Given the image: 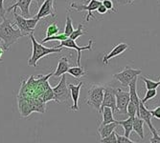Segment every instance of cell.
Here are the masks:
<instances>
[{"label": "cell", "instance_id": "cell-33", "mask_svg": "<svg viewBox=\"0 0 160 143\" xmlns=\"http://www.w3.org/2000/svg\"><path fill=\"white\" fill-rule=\"evenodd\" d=\"M156 95H157V91H156V89L147 90L146 95H145V97L141 100V102H143V103L145 104V103H146V102L148 101V100H150V99L153 98L154 96H156Z\"/></svg>", "mask_w": 160, "mask_h": 143}, {"label": "cell", "instance_id": "cell-26", "mask_svg": "<svg viewBox=\"0 0 160 143\" xmlns=\"http://www.w3.org/2000/svg\"><path fill=\"white\" fill-rule=\"evenodd\" d=\"M138 113H139V107H137L132 101L128 102V108H127V114L128 117H137L138 116Z\"/></svg>", "mask_w": 160, "mask_h": 143}, {"label": "cell", "instance_id": "cell-32", "mask_svg": "<svg viewBox=\"0 0 160 143\" xmlns=\"http://www.w3.org/2000/svg\"><path fill=\"white\" fill-rule=\"evenodd\" d=\"M100 142H102V143H117V138H116V132L113 131L108 136H106L104 138H101Z\"/></svg>", "mask_w": 160, "mask_h": 143}, {"label": "cell", "instance_id": "cell-10", "mask_svg": "<svg viewBox=\"0 0 160 143\" xmlns=\"http://www.w3.org/2000/svg\"><path fill=\"white\" fill-rule=\"evenodd\" d=\"M115 97H116V109L120 113L127 114V108L130 100L129 92H124L121 89L115 90Z\"/></svg>", "mask_w": 160, "mask_h": 143}, {"label": "cell", "instance_id": "cell-31", "mask_svg": "<svg viewBox=\"0 0 160 143\" xmlns=\"http://www.w3.org/2000/svg\"><path fill=\"white\" fill-rule=\"evenodd\" d=\"M59 31H60V29H59V27H58L57 23H53L50 26H48V28H47L46 36H52L54 35H57L58 33H59Z\"/></svg>", "mask_w": 160, "mask_h": 143}, {"label": "cell", "instance_id": "cell-6", "mask_svg": "<svg viewBox=\"0 0 160 143\" xmlns=\"http://www.w3.org/2000/svg\"><path fill=\"white\" fill-rule=\"evenodd\" d=\"M141 74H142L141 69H132L127 66L120 73L113 75V77L120 81L124 87H128L129 83Z\"/></svg>", "mask_w": 160, "mask_h": 143}, {"label": "cell", "instance_id": "cell-2", "mask_svg": "<svg viewBox=\"0 0 160 143\" xmlns=\"http://www.w3.org/2000/svg\"><path fill=\"white\" fill-rule=\"evenodd\" d=\"M29 37L31 39L32 42V47H33V52H32V55L30 56V58L28 60V65L32 66V67H37L38 66V62L46 55H49L51 53H61L62 51V48H47L44 47L41 43H38L37 41V39L34 36V34L31 33L29 35Z\"/></svg>", "mask_w": 160, "mask_h": 143}, {"label": "cell", "instance_id": "cell-19", "mask_svg": "<svg viewBox=\"0 0 160 143\" xmlns=\"http://www.w3.org/2000/svg\"><path fill=\"white\" fill-rule=\"evenodd\" d=\"M129 88V97H130V101H132L137 107H139L140 103V99L137 95V77H135L132 82L128 85Z\"/></svg>", "mask_w": 160, "mask_h": 143}, {"label": "cell", "instance_id": "cell-24", "mask_svg": "<svg viewBox=\"0 0 160 143\" xmlns=\"http://www.w3.org/2000/svg\"><path fill=\"white\" fill-rule=\"evenodd\" d=\"M67 73L69 75H71L72 76H74L75 78H81L86 74V71L83 68H82L81 66L77 65L75 67H70L69 70L67 71Z\"/></svg>", "mask_w": 160, "mask_h": 143}, {"label": "cell", "instance_id": "cell-28", "mask_svg": "<svg viewBox=\"0 0 160 143\" xmlns=\"http://www.w3.org/2000/svg\"><path fill=\"white\" fill-rule=\"evenodd\" d=\"M142 80L145 82V85H146V88L147 90H152V89H157L159 86H160V81H153L151 80L147 77L143 76Z\"/></svg>", "mask_w": 160, "mask_h": 143}, {"label": "cell", "instance_id": "cell-1", "mask_svg": "<svg viewBox=\"0 0 160 143\" xmlns=\"http://www.w3.org/2000/svg\"><path fill=\"white\" fill-rule=\"evenodd\" d=\"M52 76L53 73H50L47 76H38L37 78H35L34 76H29L28 79L22 81L18 96L42 100L43 94L50 86L48 78Z\"/></svg>", "mask_w": 160, "mask_h": 143}, {"label": "cell", "instance_id": "cell-39", "mask_svg": "<svg viewBox=\"0 0 160 143\" xmlns=\"http://www.w3.org/2000/svg\"><path fill=\"white\" fill-rule=\"evenodd\" d=\"M135 0H118V2L121 5H126V4H132Z\"/></svg>", "mask_w": 160, "mask_h": 143}, {"label": "cell", "instance_id": "cell-4", "mask_svg": "<svg viewBox=\"0 0 160 143\" xmlns=\"http://www.w3.org/2000/svg\"><path fill=\"white\" fill-rule=\"evenodd\" d=\"M18 110L22 118H27L34 112L44 113L46 110L45 102L40 99H34L28 97H19L18 96Z\"/></svg>", "mask_w": 160, "mask_h": 143}, {"label": "cell", "instance_id": "cell-3", "mask_svg": "<svg viewBox=\"0 0 160 143\" xmlns=\"http://www.w3.org/2000/svg\"><path fill=\"white\" fill-rule=\"evenodd\" d=\"M2 19V23H0V39L3 41L5 48L9 50V48L12 44L17 43L18 40L24 35L19 31V29L13 28V25L9 19H7L6 17Z\"/></svg>", "mask_w": 160, "mask_h": 143}, {"label": "cell", "instance_id": "cell-29", "mask_svg": "<svg viewBox=\"0 0 160 143\" xmlns=\"http://www.w3.org/2000/svg\"><path fill=\"white\" fill-rule=\"evenodd\" d=\"M74 29H73V25H72V19L70 17L69 14H67L66 16V23H65V28H64V35H66L68 37L70 36V35L73 33Z\"/></svg>", "mask_w": 160, "mask_h": 143}, {"label": "cell", "instance_id": "cell-34", "mask_svg": "<svg viewBox=\"0 0 160 143\" xmlns=\"http://www.w3.org/2000/svg\"><path fill=\"white\" fill-rule=\"evenodd\" d=\"M116 138H117V143H136L135 141L129 139V137L126 136H120L116 133Z\"/></svg>", "mask_w": 160, "mask_h": 143}, {"label": "cell", "instance_id": "cell-40", "mask_svg": "<svg viewBox=\"0 0 160 143\" xmlns=\"http://www.w3.org/2000/svg\"><path fill=\"white\" fill-rule=\"evenodd\" d=\"M36 1L38 2V4H41L43 1H44V0H36Z\"/></svg>", "mask_w": 160, "mask_h": 143}, {"label": "cell", "instance_id": "cell-7", "mask_svg": "<svg viewBox=\"0 0 160 143\" xmlns=\"http://www.w3.org/2000/svg\"><path fill=\"white\" fill-rule=\"evenodd\" d=\"M53 92L55 95V101L58 103H64L66 102L69 95L70 91L68 89V85L66 84V77L65 74L62 76V79L56 87L53 88Z\"/></svg>", "mask_w": 160, "mask_h": 143}, {"label": "cell", "instance_id": "cell-41", "mask_svg": "<svg viewBox=\"0 0 160 143\" xmlns=\"http://www.w3.org/2000/svg\"><path fill=\"white\" fill-rule=\"evenodd\" d=\"M159 1H160V0H159Z\"/></svg>", "mask_w": 160, "mask_h": 143}, {"label": "cell", "instance_id": "cell-22", "mask_svg": "<svg viewBox=\"0 0 160 143\" xmlns=\"http://www.w3.org/2000/svg\"><path fill=\"white\" fill-rule=\"evenodd\" d=\"M133 117H128L127 119L122 120V121H118L119 125H122L124 130H125V136L129 137L130 133L132 132V128H133Z\"/></svg>", "mask_w": 160, "mask_h": 143}, {"label": "cell", "instance_id": "cell-21", "mask_svg": "<svg viewBox=\"0 0 160 143\" xmlns=\"http://www.w3.org/2000/svg\"><path fill=\"white\" fill-rule=\"evenodd\" d=\"M132 131H134L141 139H144V120L139 117H134Z\"/></svg>", "mask_w": 160, "mask_h": 143}, {"label": "cell", "instance_id": "cell-5", "mask_svg": "<svg viewBox=\"0 0 160 143\" xmlns=\"http://www.w3.org/2000/svg\"><path fill=\"white\" fill-rule=\"evenodd\" d=\"M104 91H105V87H103V86L100 85L92 86L88 91V96H87L86 104H88L89 106L93 107L99 112L102 102H103Z\"/></svg>", "mask_w": 160, "mask_h": 143}, {"label": "cell", "instance_id": "cell-25", "mask_svg": "<svg viewBox=\"0 0 160 143\" xmlns=\"http://www.w3.org/2000/svg\"><path fill=\"white\" fill-rule=\"evenodd\" d=\"M68 38V36L66 35H64V33L63 34H59L58 33L57 35H52V36H46L45 38H43L42 40H41V44H44V43H46V42H49V41H52V40H55V41H63V40H65V39H67Z\"/></svg>", "mask_w": 160, "mask_h": 143}, {"label": "cell", "instance_id": "cell-36", "mask_svg": "<svg viewBox=\"0 0 160 143\" xmlns=\"http://www.w3.org/2000/svg\"><path fill=\"white\" fill-rule=\"evenodd\" d=\"M151 113H152V118H155L157 119H160V107H157L154 110H152Z\"/></svg>", "mask_w": 160, "mask_h": 143}, {"label": "cell", "instance_id": "cell-16", "mask_svg": "<svg viewBox=\"0 0 160 143\" xmlns=\"http://www.w3.org/2000/svg\"><path fill=\"white\" fill-rule=\"evenodd\" d=\"M12 11H13L14 19H16V25H17L18 29H19V31L22 33V35L24 36H26V35H29L31 33H34L33 31L30 30V28L28 27L27 18L23 17L22 16H19V14H18L16 10H12Z\"/></svg>", "mask_w": 160, "mask_h": 143}, {"label": "cell", "instance_id": "cell-37", "mask_svg": "<svg viewBox=\"0 0 160 143\" xmlns=\"http://www.w3.org/2000/svg\"><path fill=\"white\" fill-rule=\"evenodd\" d=\"M3 1L4 0H0V17L1 18L5 17V13H6V10L4 9V6H3Z\"/></svg>", "mask_w": 160, "mask_h": 143}, {"label": "cell", "instance_id": "cell-18", "mask_svg": "<svg viewBox=\"0 0 160 143\" xmlns=\"http://www.w3.org/2000/svg\"><path fill=\"white\" fill-rule=\"evenodd\" d=\"M70 68V64L68 61V58L65 56L62 57V58L59 60V63H58V67L55 71V73H53V76L56 77H60L62 75L66 74L67 71Z\"/></svg>", "mask_w": 160, "mask_h": 143}, {"label": "cell", "instance_id": "cell-11", "mask_svg": "<svg viewBox=\"0 0 160 143\" xmlns=\"http://www.w3.org/2000/svg\"><path fill=\"white\" fill-rule=\"evenodd\" d=\"M105 107H109L111 108L113 113L117 112L116 109V97H115V89L111 87H105L104 91V98H103V102H102L101 108H100V113L103 111Z\"/></svg>", "mask_w": 160, "mask_h": 143}, {"label": "cell", "instance_id": "cell-42", "mask_svg": "<svg viewBox=\"0 0 160 143\" xmlns=\"http://www.w3.org/2000/svg\"><path fill=\"white\" fill-rule=\"evenodd\" d=\"M159 81H160V80H159Z\"/></svg>", "mask_w": 160, "mask_h": 143}, {"label": "cell", "instance_id": "cell-38", "mask_svg": "<svg viewBox=\"0 0 160 143\" xmlns=\"http://www.w3.org/2000/svg\"><path fill=\"white\" fill-rule=\"evenodd\" d=\"M100 14H105V13H107L108 12V9L103 5V4H101L98 8H97V10H96Z\"/></svg>", "mask_w": 160, "mask_h": 143}, {"label": "cell", "instance_id": "cell-14", "mask_svg": "<svg viewBox=\"0 0 160 143\" xmlns=\"http://www.w3.org/2000/svg\"><path fill=\"white\" fill-rule=\"evenodd\" d=\"M82 82L81 81L78 85L68 84V89L70 91V96L73 101V105L71 106V111H78L79 110V98H80V92L82 86Z\"/></svg>", "mask_w": 160, "mask_h": 143}, {"label": "cell", "instance_id": "cell-20", "mask_svg": "<svg viewBox=\"0 0 160 143\" xmlns=\"http://www.w3.org/2000/svg\"><path fill=\"white\" fill-rule=\"evenodd\" d=\"M118 125H119L118 121L111 122V123H108V124H106V125H100L98 132H99V135H100L101 138H104V137L108 136V135H110L114 131V129Z\"/></svg>", "mask_w": 160, "mask_h": 143}, {"label": "cell", "instance_id": "cell-8", "mask_svg": "<svg viewBox=\"0 0 160 143\" xmlns=\"http://www.w3.org/2000/svg\"><path fill=\"white\" fill-rule=\"evenodd\" d=\"M92 44H93V40L90 39L88 44L84 47H80L76 43V40L72 39L68 37L67 39L63 40L61 42V44L59 46H56V48H67V49H74L78 52V58H77V65L81 66V56H82V51H91L92 50Z\"/></svg>", "mask_w": 160, "mask_h": 143}, {"label": "cell", "instance_id": "cell-15", "mask_svg": "<svg viewBox=\"0 0 160 143\" xmlns=\"http://www.w3.org/2000/svg\"><path fill=\"white\" fill-rule=\"evenodd\" d=\"M137 117L142 118L144 120V122L147 123V125L150 128V130H151L152 133L156 132L155 128L153 127V125L152 123V113H151V111H149L146 107H145V104L143 102H141V100H140V103H139V113H138Z\"/></svg>", "mask_w": 160, "mask_h": 143}, {"label": "cell", "instance_id": "cell-35", "mask_svg": "<svg viewBox=\"0 0 160 143\" xmlns=\"http://www.w3.org/2000/svg\"><path fill=\"white\" fill-rule=\"evenodd\" d=\"M102 4L108 9V11L113 10V2L111 1V0H103V1H102Z\"/></svg>", "mask_w": 160, "mask_h": 143}, {"label": "cell", "instance_id": "cell-12", "mask_svg": "<svg viewBox=\"0 0 160 143\" xmlns=\"http://www.w3.org/2000/svg\"><path fill=\"white\" fill-rule=\"evenodd\" d=\"M54 1L55 0H44V1L41 3L37 16L34 17H36L38 20L41 18L47 17V16L55 17L56 12H55V9H54Z\"/></svg>", "mask_w": 160, "mask_h": 143}, {"label": "cell", "instance_id": "cell-17", "mask_svg": "<svg viewBox=\"0 0 160 143\" xmlns=\"http://www.w3.org/2000/svg\"><path fill=\"white\" fill-rule=\"evenodd\" d=\"M128 48V45L127 44V43H120V44L116 45V46L111 50V52H110L109 53H108V54H106V55L104 56V58H103L104 64L107 65V64L108 63V60H109V59L113 58V57H115V56L120 55V54L123 53L125 51H127Z\"/></svg>", "mask_w": 160, "mask_h": 143}, {"label": "cell", "instance_id": "cell-27", "mask_svg": "<svg viewBox=\"0 0 160 143\" xmlns=\"http://www.w3.org/2000/svg\"><path fill=\"white\" fill-rule=\"evenodd\" d=\"M52 100H55V95L53 92V87L50 85L49 87L46 89V91L43 94L42 96V101L43 102H48V101H52Z\"/></svg>", "mask_w": 160, "mask_h": 143}, {"label": "cell", "instance_id": "cell-30", "mask_svg": "<svg viewBox=\"0 0 160 143\" xmlns=\"http://www.w3.org/2000/svg\"><path fill=\"white\" fill-rule=\"evenodd\" d=\"M86 33H84L83 32V29H82V24H79V26H78V29L77 30H74L73 31V33H72L71 35H70V38H72V39H74V40H76V39H78L80 36H82V35H85Z\"/></svg>", "mask_w": 160, "mask_h": 143}, {"label": "cell", "instance_id": "cell-23", "mask_svg": "<svg viewBox=\"0 0 160 143\" xmlns=\"http://www.w3.org/2000/svg\"><path fill=\"white\" fill-rule=\"evenodd\" d=\"M102 113H103V122H102L101 125H106L111 122H116L117 120L114 119V113L111 110V108L109 107H105L102 111Z\"/></svg>", "mask_w": 160, "mask_h": 143}, {"label": "cell", "instance_id": "cell-9", "mask_svg": "<svg viewBox=\"0 0 160 143\" xmlns=\"http://www.w3.org/2000/svg\"><path fill=\"white\" fill-rule=\"evenodd\" d=\"M88 5H84V4H81V3H78V2H72L70 7L71 9H73L77 12H82V11H87L88 12V14H87L86 16V21H89L91 18H94L95 19V16H93L92 12L96 11L97 8L102 4V1L100 0H89L88 1Z\"/></svg>", "mask_w": 160, "mask_h": 143}, {"label": "cell", "instance_id": "cell-13", "mask_svg": "<svg viewBox=\"0 0 160 143\" xmlns=\"http://www.w3.org/2000/svg\"><path fill=\"white\" fill-rule=\"evenodd\" d=\"M33 0H18V2L16 4L12 5L8 9H6V12H9L14 9L19 8L21 11V16L25 18H30L31 14H30V5L32 3Z\"/></svg>", "mask_w": 160, "mask_h": 143}]
</instances>
